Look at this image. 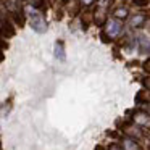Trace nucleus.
I'll return each mask as SVG.
<instances>
[{
    "instance_id": "1",
    "label": "nucleus",
    "mask_w": 150,
    "mask_h": 150,
    "mask_svg": "<svg viewBox=\"0 0 150 150\" xmlns=\"http://www.w3.org/2000/svg\"><path fill=\"white\" fill-rule=\"evenodd\" d=\"M26 11H28V20H29L31 28L39 34L45 33L47 31V21H45V18H44L42 11H39L37 8H34L33 5H29Z\"/></svg>"
},
{
    "instance_id": "2",
    "label": "nucleus",
    "mask_w": 150,
    "mask_h": 150,
    "mask_svg": "<svg viewBox=\"0 0 150 150\" xmlns=\"http://www.w3.org/2000/svg\"><path fill=\"white\" fill-rule=\"evenodd\" d=\"M103 31H107L113 39H116V37H120L121 33H123V21L116 20V18H108V21L105 23Z\"/></svg>"
},
{
    "instance_id": "3",
    "label": "nucleus",
    "mask_w": 150,
    "mask_h": 150,
    "mask_svg": "<svg viewBox=\"0 0 150 150\" xmlns=\"http://www.w3.org/2000/svg\"><path fill=\"white\" fill-rule=\"evenodd\" d=\"M10 16H11V21H13L18 28H24V24H26V13H24L23 7L11 10L10 11Z\"/></svg>"
},
{
    "instance_id": "4",
    "label": "nucleus",
    "mask_w": 150,
    "mask_h": 150,
    "mask_svg": "<svg viewBox=\"0 0 150 150\" xmlns=\"http://www.w3.org/2000/svg\"><path fill=\"white\" fill-rule=\"evenodd\" d=\"M2 36L4 39H11V37L16 36V29H15V24L11 23L7 18H2Z\"/></svg>"
},
{
    "instance_id": "5",
    "label": "nucleus",
    "mask_w": 150,
    "mask_h": 150,
    "mask_svg": "<svg viewBox=\"0 0 150 150\" xmlns=\"http://www.w3.org/2000/svg\"><path fill=\"white\" fill-rule=\"evenodd\" d=\"M120 144H121V147H123V150H144L142 145H140L136 139H131V137H127V136L121 137Z\"/></svg>"
},
{
    "instance_id": "6",
    "label": "nucleus",
    "mask_w": 150,
    "mask_h": 150,
    "mask_svg": "<svg viewBox=\"0 0 150 150\" xmlns=\"http://www.w3.org/2000/svg\"><path fill=\"white\" fill-rule=\"evenodd\" d=\"M53 55H55V58L60 60V62H65V60H66L65 42H63V40H57V42H55V47H53Z\"/></svg>"
},
{
    "instance_id": "7",
    "label": "nucleus",
    "mask_w": 150,
    "mask_h": 150,
    "mask_svg": "<svg viewBox=\"0 0 150 150\" xmlns=\"http://www.w3.org/2000/svg\"><path fill=\"white\" fill-rule=\"evenodd\" d=\"M147 15H142V13H139V15H134L132 18H131V26L134 28V29H142L144 26L147 24Z\"/></svg>"
},
{
    "instance_id": "8",
    "label": "nucleus",
    "mask_w": 150,
    "mask_h": 150,
    "mask_svg": "<svg viewBox=\"0 0 150 150\" xmlns=\"http://www.w3.org/2000/svg\"><path fill=\"white\" fill-rule=\"evenodd\" d=\"M129 16V10H127L126 7H116L113 10V18H116V20H120V21H124L126 18Z\"/></svg>"
},
{
    "instance_id": "9",
    "label": "nucleus",
    "mask_w": 150,
    "mask_h": 150,
    "mask_svg": "<svg viewBox=\"0 0 150 150\" xmlns=\"http://www.w3.org/2000/svg\"><path fill=\"white\" fill-rule=\"evenodd\" d=\"M137 45H139V52L140 53H149L150 52V40L147 39L145 36H139Z\"/></svg>"
},
{
    "instance_id": "10",
    "label": "nucleus",
    "mask_w": 150,
    "mask_h": 150,
    "mask_svg": "<svg viewBox=\"0 0 150 150\" xmlns=\"http://www.w3.org/2000/svg\"><path fill=\"white\" fill-rule=\"evenodd\" d=\"M107 136L110 137V139H113V140H121V137H123V134H121V131L120 129H108L107 131Z\"/></svg>"
},
{
    "instance_id": "11",
    "label": "nucleus",
    "mask_w": 150,
    "mask_h": 150,
    "mask_svg": "<svg viewBox=\"0 0 150 150\" xmlns=\"http://www.w3.org/2000/svg\"><path fill=\"white\" fill-rule=\"evenodd\" d=\"M98 37H100V40L103 44H111L113 42V37H111L107 31H100V33H98Z\"/></svg>"
},
{
    "instance_id": "12",
    "label": "nucleus",
    "mask_w": 150,
    "mask_h": 150,
    "mask_svg": "<svg viewBox=\"0 0 150 150\" xmlns=\"http://www.w3.org/2000/svg\"><path fill=\"white\" fill-rule=\"evenodd\" d=\"M131 2H132V5L137 8H147L150 5V0H131Z\"/></svg>"
},
{
    "instance_id": "13",
    "label": "nucleus",
    "mask_w": 150,
    "mask_h": 150,
    "mask_svg": "<svg viewBox=\"0 0 150 150\" xmlns=\"http://www.w3.org/2000/svg\"><path fill=\"white\" fill-rule=\"evenodd\" d=\"M108 150H123V147H121V144L120 142H111L110 145L107 147Z\"/></svg>"
},
{
    "instance_id": "14",
    "label": "nucleus",
    "mask_w": 150,
    "mask_h": 150,
    "mask_svg": "<svg viewBox=\"0 0 150 150\" xmlns=\"http://www.w3.org/2000/svg\"><path fill=\"white\" fill-rule=\"evenodd\" d=\"M142 68H144V71H145L147 74H150V58H147L145 62L142 63Z\"/></svg>"
},
{
    "instance_id": "15",
    "label": "nucleus",
    "mask_w": 150,
    "mask_h": 150,
    "mask_svg": "<svg viewBox=\"0 0 150 150\" xmlns=\"http://www.w3.org/2000/svg\"><path fill=\"white\" fill-rule=\"evenodd\" d=\"M94 2H95V0H79V4H81L82 7H86V8L92 7V5H94Z\"/></svg>"
},
{
    "instance_id": "16",
    "label": "nucleus",
    "mask_w": 150,
    "mask_h": 150,
    "mask_svg": "<svg viewBox=\"0 0 150 150\" xmlns=\"http://www.w3.org/2000/svg\"><path fill=\"white\" fill-rule=\"evenodd\" d=\"M2 47H4V50H7V49H10V44L7 42V39H4L2 40Z\"/></svg>"
},
{
    "instance_id": "17",
    "label": "nucleus",
    "mask_w": 150,
    "mask_h": 150,
    "mask_svg": "<svg viewBox=\"0 0 150 150\" xmlns=\"http://www.w3.org/2000/svg\"><path fill=\"white\" fill-rule=\"evenodd\" d=\"M57 20H63V10H58V11H57Z\"/></svg>"
},
{
    "instance_id": "18",
    "label": "nucleus",
    "mask_w": 150,
    "mask_h": 150,
    "mask_svg": "<svg viewBox=\"0 0 150 150\" xmlns=\"http://www.w3.org/2000/svg\"><path fill=\"white\" fill-rule=\"evenodd\" d=\"M94 150H108L107 147H103V145H100V144H98V145H95V149Z\"/></svg>"
},
{
    "instance_id": "19",
    "label": "nucleus",
    "mask_w": 150,
    "mask_h": 150,
    "mask_svg": "<svg viewBox=\"0 0 150 150\" xmlns=\"http://www.w3.org/2000/svg\"><path fill=\"white\" fill-rule=\"evenodd\" d=\"M145 150H150V139L147 140V145H145Z\"/></svg>"
},
{
    "instance_id": "20",
    "label": "nucleus",
    "mask_w": 150,
    "mask_h": 150,
    "mask_svg": "<svg viewBox=\"0 0 150 150\" xmlns=\"http://www.w3.org/2000/svg\"><path fill=\"white\" fill-rule=\"evenodd\" d=\"M62 2H63V4H66V2H69V0H62Z\"/></svg>"
},
{
    "instance_id": "21",
    "label": "nucleus",
    "mask_w": 150,
    "mask_h": 150,
    "mask_svg": "<svg viewBox=\"0 0 150 150\" xmlns=\"http://www.w3.org/2000/svg\"><path fill=\"white\" fill-rule=\"evenodd\" d=\"M121 2H127V0H121Z\"/></svg>"
}]
</instances>
